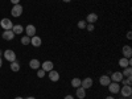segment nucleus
I'll list each match as a JSON object with an SVG mask.
<instances>
[{
	"mask_svg": "<svg viewBox=\"0 0 132 99\" xmlns=\"http://www.w3.org/2000/svg\"><path fill=\"white\" fill-rule=\"evenodd\" d=\"M23 11H24L23 5L16 4V5H13L12 8H11V15H12L13 17H20L21 15H23Z\"/></svg>",
	"mask_w": 132,
	"mask_h": 99,
	"instance_id": "nucleus-1",
	"label": "nucleus"
},
{
	"mask_svg": "<svg viewBox=\"0 0 132 99\" xmlns=\"http://www.w3.org/2000/svg\"><path fill=\"white\" fill-rule=\"evenodd\" d=\"M3 57L9 62H13V61H16V53L12 49H7L3 52Z\"/></svg>",
	"mask_w": 132,
	"mask_h": 99,
	"instance_id": "nucleus-2",
	"label": "nucleus"
},
{
	"mask_svg": "<svg viewBox=\"0 0 132 99\" xmlns=\"http://www.w3.org/2000/svg\"><path fill=\"white\" fill-rule=\"evenodd\" d=\"M0 27H2L4 30H11L12 29V27H13V24H12V21H11V19H2V21H0Z\"/></svg>",
	"mask_w": 132,
	"mask_h": 99,
	"instance_id": "nucleus-3",
	"label": "nucleus"
},
{
	"mask_svg": "<svg viewBox=\"0 0 132 99\" xmlns=\"http://www.w3.org/2000/svg\"><path fill=\"white\" fill-rule=\"evenodd\" d=\"M119 94H122L123 98H131V95H132V87L131 86H123V87H120Z\"/></svg>",
	"mask_w": 132,
	"mask_h": 99,
	"instance_id": "nucleus-4",
	"label": "nucleus"
},
{
	"mask_svg": "<svg viewBox=\"0 0 132 99\" xmlns=\"http://www.w3.org/2000/svg\"><path fill=\"white\" fill-rule=\"evenodd\" d=\"M108 91L111 93V94H119V91H120V85H119V82H111L108 86Z\"/></svg>",
	"mask_w": 132,
	"mask_h": 99,
	"instance_id": "nucleus-5",
	"label": "nucleus"
},
{
	"mask_svg": "<svg viewBox=\"0 0 132 99\" xmlns=\"http://www.w3.org/2000/svg\"><path fill=\"white\" fill-rule=\"evenodd\" d=\"M24 30H25V33H27V36H28V37L36 36V32H37L36 27H35V25H32V24H28V25L24 28Z\"/></svg>",
	"mask_w": 132,
	"mask_h": 99,
	"instance_id": "nucleus-6",
	"label": "nucleus"
},
{
	"mask_svg": "<svg viewBox=\"0 0 132 99\" xmlns=\"http://www.w3.org/2000/svg\"><path fill=\"white\" fill-rule=\"evenodd\" d=\"M41 69H42L44 71L49 73L50 70H53V69H54V63H53L52 61H44V62L41 63Z\"/></svg>",
	"mask_w": 132,
	"mask_h": 99,
	"instance_id": "nucleus-7",
	"label": "nucleus"
},
{
	"mask_svg": "<svg viewBox=\"0 0 132 99\" xmlns=\"http://www.w3.org/2000/svg\"><path fill=\"white\" fill-rule=\"evenodd\" d=\"M81 86L83 87L85 90H89V89H91V87H93V78H90V77H87V78L82 79Z\"/></svg>",
	"mask_w": 132,
	"mask_h": 99,
	"instance_id": "nucleus-8",
	"label": "nucleus"
},
{
	"mask_svg": "<svg viewBox=\"0 0 132 99\" xmlns=\"http://www.w3.org/2000/svg\"><path fill=\"white\" fill-rule=\"evenodd\" d=\"M110 79H111V82H122V79H123L122 71H114L111 74V77H110Z\"/></svg>",
	"mask_w": 132,
	"mask_h": 99,
	"instance_id": "nucleus-9",
	"label": "nucleus"
},
{
	"mask_svg": "<svg viewBox=\"0 0 132 99\" xmlns=\"http://www.w3.org/2000/svg\"><path fill=\"white\" fill-rule=\"evenodd\" d=\"M2 37H3V40H5V41H12V40L15 38V33L12 32V29H11V30H4L3 35H2Z\"/></svg>",
	"mask_w": 132,
	"mask_h": 99,
	"instance_id": "nucleus-10",
	"label": "nucleus"
},
{
	"mask_svg": "<svg viewBox=\"0 0 132 99\" xmlns=\"http://www.w3.org/2000/svg\"><path fill=\"white\" fill-rule=\"evenodd\" d=\"M49 79H50V82H58L60 81V73L58 71H56V70H50L49 71Z\"/></svg>",
	"mask_w": 132,
	"mask_h": 99,
	"instance_id": "nucleus-11",
	"label": "nucleus"
},
{
	"mask_svg": "<svg viewBox=\"0 0 132 99\" xmlns=\"http://www.w3.org/2000/svg\"><path fill=\"white\" fill-rule=\"evenodd\" d=\"M131 63H132V61H131V58H126V57H122L119 60V66L122 69H124V68H128V66H131Z\"/></svg>",
	"mask_w": 132,
	"mask_h": 99,
	"instance_id": "nucleus-12",
	"label": "nucleus"
},
{
	"mask_svg": "<svg viewBox=\"0 0 132 99\" xmlns=\"http://www.w3.org/2000/svg\"><path fill=\"white\" fill-rule=\"evenodd\" d=\"M122 54H123V57H126V58H131L132 57V48L129 45H124L123 49H122Z\"/></svg>",
	"mask_w": 132,
	"mask_h": 99,
	"instance_id": "nucleus-13",
	"label": "nucleus"
},
{
	"mask_svg": "<svg viewBox=\"0 0 132 99\" xmlns=\"http://www.w3.org/2000/svg\"><path fill=\"white\" fill-rule=\"evenodd\" d=\"M41 44H42L41 37H38V36H33V37H30V45H33L35 48L41 46Z\"/></svg>",
	"mask_w": 132,
	"mask_h": 99,
	"instance_id": "nucleus-14",
	"label": "nucleus"
},
{
	"mask_svg": "<svg viewBox=\"0 0 132 99\" xmlns=\"http://www.w3.org/2000/svg\"><path fill=\"white\" fill-rule=\"evenodd\" d=\"M98 21V15L96 13H89L86 16V23L87 24H95Z\"/></svg>",
	"mask_w": 132,
	"mask_h": 99,
	"instance_id": "nucleus-15",
	"label": "nucleus"
},
{
	"mask_svg": "<svg viewBox=\"0 0 132 99\" xmlns=\"http://www.w3.org/2000/svg\"><path fill=\"white\" fill-rule=\"evenodd\" d=\"M99 83H101V86H104L107 87L110 83H111V79H110V75H102L101 78H99Z\"/></svg>",
	"mask_w": 132,
	"mask_h": 99,
	"instance_id": "nucleus-16",
	"label": "nucleus"
},
{
	"mask_svg": "<svg viewBox=\"0 0 132 99\" xmlns=\"http://www.w3.org/2000/svg\"><path fill=\"white\" fill-rule=\"evenodd\" d=\"M40 66H41V62H40L37 58H33V60L29 61V68L33 69V70H38Z\"/></svg>",
	"mask_w": 132,
	"mask_h": 99,
	"instance_id": "nucleus-17",
	"label": "nucleus"
},
{
	"mask_svg": "<svg viewBox=\"0 0 132 99\" xmlns=\"http://www.w3.org/2000/svg\"><path fill=\"white\" fill-rule=\"evenodd\" d=\"M75 96L78 98V99H83V98L86 96V90L83 89L82 86L77 87V90H75Z\"/></svg>",
	"mask_w": 132,
	"mask_h": 99,
	"instance_id": "nucleus-18",
	"label": "nucleus"
},
{
	"mask_svg": "<svg viewBox=\"0 0 132 99\" xmlns=\"http://www.w3.org/2000/svg\"><path fill=\"white\" fill-rule=\"evenodd\" d=\"M12 32L15 33V35H21V33L24 32V27H23V25H20V24L13 25V27H12Z\"/></svg>",
	"mask_w": 132,
	"mask_h": 99,
	"instance_id": "nucleus-19",
	"label": "nucleus"
},
{
	"mask_svg": "<svg viewBox=\"0 0 132 99\" xmlns=\"http://www.w3.org/2000/svg\"><path fill=\"white\" fill-rule=\"evenodd\" d=\"M122 74H123V78H131V77H132V69H131V66L124 68L123 71H122Z\"/></svg>",
	"mask_w": 132,
	"mask_h": 99,
	"instance_id": "nucleus-20",
	"label": "nucleus"
},
{
	"mask_svg": "<svg viewBox=\"0 0 132 99\" xmlns=\"http://www.w3.org/2000/svg\"><path fill=\"white\" fill-rule=\"evenodd\" d=\"M81 82H82V79L81 78H73L71 79V87H74V89H77V87H79L81 86Z\"/></svg>",
	"mask_w": 132,
	"mask_h": 99,
	"instance_id": "nucleus-21",
	"label": "nucleus"
},
{
	"mask_svg": "<svg viewBox=\"0 0 132 99\" xmlns=\"http://www.w3.org/2000/svg\"><path fill=\"white\" fill-rule=\"evenodd\" d=\"M11 70H12V71H15V73H17V71L20 70V63H19L17 61L11 62Z\"/></svg>",
	"mask_w": 132,
	"mask_h": 99,
	"instance_id": "nucleus-22",
	"label": "nucleus"
},
{
	"mask_svg": "<svg viewBox=\"0 0 132 99\" xmlns=\"http://www.w3.org/2000/svg\"><path fill=\"white\" fill-rule=\"evenodd\" d=\"M21 44H23V45H29L30 44V37H28V36L21 37Z\"/></svg>",
	"mask_w": 132,
	"mask_h": 99,
	"instance_id": "nucleus-23",
	"label": "nucleus"
},
{
	"mask_svg": "<svg viewBox=\"0 0 132 99\" xmlns=\"http://www.w3.org/2000/svg\"><path fill=\"white\" fill-rule=\"evenodd\" d=\"M78 28L79 29H86V25H87V23H86V20H81V21H78Z\"/></svg>",
	"mask_w": 132,
	"mask_h": 99,
	"instance_id": "nucleus-24",
	"label": "nucleus"
},
{
	"mask_svg": "<svg viewBox=\"0 0 132 99\" xmlns=\"http://www.w3.org/2000/svg\"><path fill=\"white\" fill-rule=\"evenodd\" d=\"M122 83H123V86H131V85H132L131 78H123V79H122Z\"/></svg>",
	"mask_w": 132,
	"mask_h": 99,
	"instance_id": "nucleus-25",
	"label": "nucleus"
},
{
	"mask_svg": "<svg viewBox=\"0 0 132 99\" xmlns=\"http://www.w3.org/2000/svg\"><path fill=\"white\" fill-rule=\"evenodd\" d=\"M45 75H46V71H44L42 69H38L37 70V77H38V78H44Z\"/></svg>",
	"mask_w": 132,
	"mask_h": 99,
	"instance_id": "nucleus-26",
	"label": "nucleus"
},
{
	"mask_svg": "<svg viewBox=\"0 0 132 99\" xmlns=\"http://www.w3.org/2000/svg\"><path fill=\"white\" fill-rule=\"evenodd\" d=\"M86 29L89 30V32H93V30L95 29V27H94V24H87V25H86Z\"/></svg>",
	"mask_w": 132,
	"mask_h": 99,
	"instance_id": "nucleus-27",
	"label": "nucleus"
},
{
	"mask_svg": "<svg viewBox=\"0 0 132 99\" xmlns=\"http://www.w3.org/2000/svg\"><path fill=\"white\" fill-rule=\"evenodd\" d=\"M11 3L13 5H16V4H20V0H11Z\"/></svg>",
	"mask_w": 132,
	"mask_h": 99,
	"instance_id": "nucleus-28",
	"label": "nucleus"
},
{
	"mask_svg": "<svg viewBox=\"0 0 132 99\" xmlns=\"http://www.w3.org/2000/svg\"><path fill=\"white\" fill-rule=\"evenodd\" d=\"M127 38H128V40H131V38H132V33H131V32H128V33H127Z\"/></svg>",
	"mask_w": 132,
	"mask_h": 99,
	"instance_id": "nucleus-29",
	"label": "nucleus"
},
{
	"mask_svg": "<svg viewBox=\"0 0 132 99\" xmlns=\"http://www.w3.org/2000/svg\"><path fill=\"white\" fill-rule=\"evenodd\" d=\"M63 99H74V96H73V95H66Z\"/></svg>",
	"mask_w": 132,
	"mask_h": 99,
	"instance_id": "nucleus-30",
	"label": "nucleus"
},
{
	"mask_svg": "<svg viewBox=\"0 0 132 99\" xmlns=\"http://www.w3.org/2000/svg\"><path fill=\"white\" fill-rule=\"evenodd\" d=\"M106 99H115V98H114V95H108Z\"/></svg>",
	"mask_w": 132,
	"mask_h": 99,
	"instance_id": "nucleus-31",
	"label": "nucleus"
},
{
	"mask_svg": "<svg viewBox=\"0 0 132 99\" xmlns=\"http://www.w3.org/2000/svg\"><path fill=\"white\" fill-rule=\"evenodd\" d=\"M3 66V60H2V57H0V68Z\"/></svg>",
	"mask_w": 132,
	"mask_h": 99,
	"instance_id": "nucleus-32",
	"label": "nucleus"
},
{
	"mask_svg": "<svg viewBox=\"0 0 132 99\" xmlns=\"http://www.w3.org/2000/svg\"><path fill=\"white\" fill-rule=\"evenodd\" d=\"M62 2H63V3H70L71 0H62Z\"/></svg>",
	"mask_w": 132,
	"mask_h": 99,
	"instance_id": "nucleus-33",
	"label": "nucleus"
},
{
	"mask_svg": "<svg viewBox=\"0 0 132 99\" xmlns=\"http://www.w3.org/2000/svg\"><path fill=\"white\" fill-rule=\"evenodd\" d=\"M27 99H36V98H35V96H28Z\"/></svg>",
	"mask_w": 132,
	"mask_h": 99,
	"instance_id": "nucleus-34",
	"label": "nucleus"
},
{
	"mask_svg": "<svg viewBox=\"0 0 132 99\" xmlns=\"http://www.w3.org/2000/svg\"><path fill=\"white\" fill-rule=\"evenodd\" d=\"M15 99H24V98H21V96H16Z\"/></svg>",
	"mask_w": 132,
	"mask_h": 99,
	"instance_id": "nucleus-35",
	"label": "nucleus"
},
{
	"mask_svg": "<svg viewBox=\"0 0 132 99\" xmlns=\"http://www.w3.org/2000/svg\"><path fill=\"white\" fill-rule=\"evenodd\" d=\"M3 56V50H0V57H2Z\"/></svg>",
	"mask_w": 132,
	"mask_h": 99,
	"instance_id": "nucleus-36",
	"label": "nucleus"
}]
</instances>
